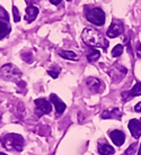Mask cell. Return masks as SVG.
<instances>
[{
	"instance_id": "cell-1",
	"label": "cell",
	"mask_w": 141,
	"mask_h": 155,
	"mask_svg": "<svg viewBox=\"0 0 141 155\" xmlns=\"http://www.w3.org/2000/svg\"><path fill=\"white\" fill-rule=\"evenodd\" d=\"M82 41L86 43L87 45L93 47H102L104 50H106L108 47V41L101 35V33L90 29V28H85L82 31Z\"/></svg>"
},
{
	"instance_id": "cell-11",
	"label": "cell",
	"mask_w": 141,
	"mask_h": 155,
	"mask_svg": "<svg viewBox=\"0 0 141 155\" xmlns=\"http://www.w3.org/2000/svg\"><path fill=\"white\" fill-rule=\"evenodd\" d=\"M87 85L90 88V90H93L95 92H98L102 89V82L99 81L98 79H95V78L87 79Z\"/></svg>"
},
{
	"instance_id": "cell-6",
	"label": "cell",
	"mask_w": 141,
	"mask_h": 155,
	"mask_svg": "<svg viewBox=\"0 0 141 155\" xmlns=\"http://www.w3.org/2000/svg\"><path fill=\"white\" fill-rule=\"evenodd\" d=\"M122 31H123V24L120 20H113V23L108 28L106 35L108 37H116V36L121 35Z\"/></svg>"
},
{
	"instance_id": "cell-21",
	"label": "cell",
	"mask_w": 141,
	"mask_h": 155,
	"mask_svg": "<svg viewBox=\"0 0 141 155\" xmlns=\"http://www.w3.org/2000/svg\"><path fill=\"white\" fill-rule=\"evenodd\" d=\"M136 147H137V144H136V143L132 144V145H131V146H130V147L128 148V150H126V155H132L134 153V151H136Z\"/></svg>"
},
{
	"instance_id": "cell-22",
	"label": "cell",
	"mask_w": 141,
	"mask_h": 155,
	"mask_svg": "<svg viewBox=\"0 0 141 155\" xmlns=\"http://www.w3.org/2000/svg\"><path fill=\"white\" fill-rule=\"evenodd\" d=\"M12 12H14V20H15V21H19L20 17H19V12H18V9H17L16 7H14V9H12Z\"/></svg>"
},
{
	"instance_id": "cell-14",
	"label": "cell",
	"mask_w": 141,
	"mask_h": 155,
	"mask_svg": "<svg viewBox=\"0 0 141 155\" xmlns=\"http://www.w3.org/2000/svg\"><path fill=\"white\" fill-rule=\"evenodd\" d=\"M10 31H12V28L9 26L8 21L0 20V39L5 38V37L10 33Z\"/></svg>"
},
{
	"instance_id": "cell-2",
	"label": "cell",
	"mask_w": 141,
	"mask_h": 155,
	"mask_svg": "<svg viewBox=\"0 0 141 155\" xmlns=\"http://www.w3.org/2000/svg\"><path fill=\"white\" fill-rule=\"evenodd\" d=\"M25 140L18 134H6L1 137V144L8 151L20 152L24 147Z\"/></svg>"
},
{
	"instance_id": "cell-20",
	"label": "cell",
	"mask_w": 141,
	"mask_h": 155,
	"mask_svg": "<svg viewBox=\"0 0 141 155\" xmlns=\"http://www.w3.org/2000/svg\"><path fill=\"white\" fill-rule=\"evenodd\" d=\"M0 20H4V21L9 20V15L2 7H0Z\"/></svg>"
},
{
	"instance_id": "cell-9",
	"label": "cell",
	"mask_w": 141,
	"mask_h": 155,
	"mask_svg": "<svg viewBox=\"0 0 141 155\" xmlns=\"http://www.w3.org/2000/svg\"><path fill=\"white\" fill-rule=\"evenodd\" d=\"M110 137L112 142H113L116 146H121L122 144L124 143V140H126V135H124V133L121 132V130H112L110 133Z\"/></svg>"
},
{
	"instance_id": "cell-28",
	"label": "cell",
	"mask_w": 141,
	"mask_h": 155,
	"mask_svg": "<svg viewBox=\"0 0 141 155\" xmlns=\"http://www.w3.org/2000/svg\"><path fill=\"white\" fill-rule=\"evenodd\" d=\"M68 1H70V0H68Z\"/></svg>"
},
{
	"instance_id": "cell-10",
	"label": "cell",
	"mask_w": 141,
	"mask_h": 155,
	"mask_svg": "<svg viewBox=\"0 0 141 155\" xmlns=\"http://www.w3.org/2000/svg\"><path fill=\"white\" fill-rule=\"evenodd\" d=\"M39 15V9L35 6H28L26 8V17L25 19L27 20L28 23H31L36 18V16Z\"/></svg>"
},
{
	"instance_id": "cell-5",
	"label": "cell",
	"mask_w": 141,
	"mask_h": 155,
	"mask_svg": "<svg viewBox=\"0 0 141 155\" xmlns=\"http://www.w3.org/2000/svg\"><path fill=\"white\" fill-rule=\"evenodd\" d=\"M35 106H36V113L37 115H44V114H50L52 110V107H51V104L46 100V99H43V98H41V99H36L35 101Z\"/></svg>"
},
{
	"instance_id": "cell-13",
	"label": "cell",
	"mask_w": 141,
	"mask_h": 155,
	"mask_svg": "<svg viewBox=\"0 0 141 155\" xmlns=\"http://www.w3.org/2000/svg\"><path fill=\"white\" fill-rule=\"evenodd\" d=\"M124 96L126 94V99H131L132 97H137V96H141V82H138L136 83L132 89L130 90L129 92L123 93Z\"/></svg>"
},
{
	"instance_id": "cell-23",
	"label": "cell",
	"mask_w": 141,
	"mask_h": 155,
	"mask_svg": "<svg viewBox=\"0 0 141 155\" xmlns=\"http://www.w3.org/2000/svg\"><path fill=\"white\" fill-rule=\"evenodd\" d=\"M137 55H138V58H141V45H140V43H137Z\"/></svg>"
},
{
	"instance_id": "cell-25",
	"label": "cell",
	"mask_w": 141,
	"mask_h": 155,
	"mask_svg": "<svg viewBox=\"0 0 141 155\" xmlns=\"http://www.w3.org/2000/svg\"><path fill=\"white\" fill-rule=\"evenodd\" d=\"M50 2H51L52 5H59V4H61V0H50Z\"/></svg>"
},
{
	"instance_id": "cell-18",
	"label": "cell",
	"mask_w": 141,
	"mask_h": 155,
	"mask_svg": "<svg viewBox=\"0 0 141 155\" xmlns=\"http://www.w3.org/2000/svg\"><path fill=\"white\" fill-rule=\"evenodd\" d=\"M60 68L58 65H53L51 68V69H50V70H49V74H50V75H51L52 78H53V79H57V78H58V75H59V73H60Z\"/></svg>"
},
{
	"instance_id": "cell-4",
	"label": "cell",
	"mask_w": 141,
	"mask_h": 155,
	"mask_svg": "<svg viewBox=\"0 0 141 155\" xmlns=\"http://www.w3.org/2000/svg\"><path fill=\"white\" fill-rule=\"evenodd\" d=\"M0 75L8 80H17L22 75V72L12 64H7L0 69Z\"/></svg>"
},
{
	"instance_id": "cell-3",
	"label": "cell",
	"mask_w": 141,
	"mask_h": 155,
	"mask_svg": "<svg viewBox=\"0 0 141 155\" xmlns=\"http://www.w3.org/2000/svg\"><path fill=\"white\" fill-rule=\"evenodd\" d=\"M86 18L96 26H102L105 24V12L101 8H88L86 10Z\"/></svg>"
},
{
	"instance_id": "cell-15",
	"label": "cell",
	"mask_w": 141,
	"mask_h": 155,
	"mask_svg": "<svg viewBox=\"0 0 141 155\" xmlns=\"http://www.w3.org/2000/svg\"><path fill=\"white\" fill-rule=\"evenodd\" d=\"M103 118H121V111L118 108H113L112 110H106L102 115Z\"/></svg>"
},
{
	"instance_id": "cell-17",
	"label": "cell",
	"mask_w": 141,
	"mask_h": 155,
	"mask_svg": "<svg viewBox=\"0 0 141 155\" xmlns=\"http://www.w3.org/2000/svg\"><path fill=\"white\" fill-rule=\"evenodd\" d=\"M99 56H101V53H99L96 48H93V50L88 51V53H87V60H88L90 63L97 61L98 58H99Z\"/></svg>"
},
{
	"instance_id": "cell-27",
	"label": "cell",
	"mask_w": 141,
	"mask_h": 155,
	"mask_svg": "<svg viewBox=\"0 0 141 155\" xmlns=\"http://www.w3.org/2000/svg\"><path fill=\"white\" fill-rule=\"evenodd\" d=\"M0 155H7V154H5V153H0Z\"/></svg>"
},
{
	"instance_id": "cell-24",
	"label": "cell",
	"mask_w": 141,
	"mask_h": 155,
	"mask_svg": "<svg viewBox=\"0 0 141 155\" xmlns=\"http://www.w3.org/2000/svg\"><path fill=\"white\" fill-rule=\"evenodd\" d=\"M134 110H136L137 113H141V102H139V104L134 107Z\"/></svg>"
},
{
	"instance_id": "cell-12",
	"label": "cell",
	"mask_w": 141,
	"mask_h": 155,
	"mask_svg": "<svg viewBox=\"0 0 141 155\" xmlns=\"http://www.w3.org/2000/svg\"><path fill=\"white\" fill-rule=\"evenodd\" d=\"M98 152H99V154L101 155H112L114 154V148L108 145V144L106 143H103V144H99L98 145Z\"/></svg>"
},
{
	"instance_id": "cell-7",
	"label": "cell",
	"mask_w": 141,
	"mask_h": 155,
	"mask_svg": "<svg viewBox=\"0 0 141 155\" xmlns=\"http://www.w3.org/2000/svg\"><path fill=\"white\" fill-rule=\"evenodd\" d=\"M129 130L131 132V135L133 136L134 138H139L141 135V123L140 120L138 119H132L129 121Z\"/></svg>"
},
{
	"instance_id": "cell-8",
	"label": "cell",
	"mask_w": 141,
	"mask_h": 155,
	"mask_svg": "<svg viewBox=\"0 0 141 155\" xmlns=\"http://www.w3.org/2000/svg\"><path fill=\"white\" fill-rule=\"evenodd\" d=\"M50 100H51V102L54 105L55 110H57V114H58V115H61V114L66 110V104H64L60 98H58L57 94L52 93L51 96H50Z\"/></svg>"
},
{
	"instance_id": "cell-26",
	"label": "cell",
	"mask_w": 141,
	"mask_h": 155,
	"mask_svg": "<svg viewBox=\"0 0 141 155\" xmlns=\"http://www.w3.org/2000/svg\"><path fill=\"white\" fill-rule=\"evenodd\" d=\"M138 155H141V145H140V148H139V153H138Z\"/></svg>"
},
{
	"instance_id": "cell-16",
	"label": "cell",
	"mask_w": 141,
	"mask_h": 155,
	"mask_svg": "<svg viewBox=\"0 0 141 155\" xmlns=\"http://www.w3.org/2000/svg\"><path fill=\"white\" fill-rule=\"evenodd\" d=\"M59 54L62 56L63 58H67V60H72V61H76V60H78V56L77 54L72 52V51H63V50H60L59 51Z\"/></svg>"
},
{
	"instance_id": "cell-19",
	"label": "cell",
	"mask_w": 141,
	"mask_h": 155,
	"mask_svg": "<svg viewBox=\"0 0 141 155\" xmlns=\"http://www.w3.org/2000/svg\"><path fill=\"white\" fill-rule=\"evenodd\" d=\"M122 53H123V46H122L121 44H118V45L114 46V48L112 50V54H113V56H115V58L120 56Z\"/></svg>"
}]
</instances>
